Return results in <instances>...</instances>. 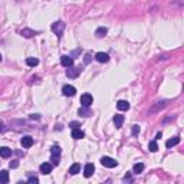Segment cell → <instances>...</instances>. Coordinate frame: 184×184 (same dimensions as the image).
Returning <instances> with one entry per match:
<instances>
[{
    "label": "cell",
    "instance_id": "32",
    "mask_svg": "<svg viewBox=\"0 0 184 184\" xmlns=\"http://www.w3.org/2000/svg\"><path fill=\"white\" fill-rule=\"evenodd\" d=\"M0 60H2V55H0Z\"/></svg>",
    "mask_w": 184,
    "mask_h": 184
},
{
    "label": "cell",
    "instance_id": "13",
    "mask_svg": "<svg viewBox=\"0 0 184 184\" xmlns=\"http://www.w3.org/2000/svg\"><path fill=\"white\" fill-rule=\"evenodd\" d=\"M12 150L9 148V147H0V157L3 158H9L10 155H12Z\"/></svg>",
    "mask_w": 184,
    "mask_h": 184
},
{
    "label": "cell",
    "instance_id": "2",
    "mask_svg": "<svg viewBox=\"0 0 184 184\" xmlns=\"http://www.w3.org/2000/svg\"><path fill=\"white\" fill-rule=\"evenodd\" d=\"M63 29H65V23H63V22H55V23L52 25V32L55 33L58 38H60V36H62Z\"/></svg>",
    "mask_w": 184,
    "mask_h": 184
},
{
    "label": "cell",
    "instance_id": "20",
    "mask_svg": "<svg viewBox=\"0 0 184 184\" xmlns=\"http://www.w3.org/2000/svg\"><path fill=\"white\" fill-rule=\"evenodd\" d=\"M106 33H108V29L106 27H104V26H101V27H98L97 30H95V35L98 36V38H104Z\"/></svg>",
    "mask_w": 184,
    "mask_h": 184
},
{
    "label": "cell",
    "instance_id": "4",
    "mask_svg": "<svg viewBox=\"0 0 184 184\" xmlns=\"http://www.w3.org/2000/svg\"><path fill=\"white\" fill-rule=\"evenodd\" d=\"M62 92H63L65 97H73V95L76 94V88L72 85H65L62 88Z\"/></svg>",
    "mask_w": 184,
    "mask_h": 184
},
{
    "label": "cell",
    "instance_id": "6",
    "mask_svg": "<svg viewBox=\"0 0 184 184\" xmlns=\"http://www.w3.org/2000/svg\"><path fill=\"white\" fill-rule=\"evenodd\" d=\"M81 71H82L81 68H72V66H71V68L66 71V76H68V78H78V75L81 73Z\"/></svg>",
    "mask_w": 184,
    "mask_h": 184
},
{
    "label": "cell",
    "instance_id": "29",
    "mask_svg": "<svg viewBox=\"0 0 184 184\" xmlns=\"http://www.w3.org/2000/svg\"><path fill=\"white\" fill-rule=\"evenodd\" d=\"M30 118H32V119H39L40 117L38 115V114H32V115H30Z\"/></svg>",
    "mask_w": 184,
    "mask_h": 184
},
{
    "label": "cell",
    "instance_id": "23",
    "mask_svg": "<svg viewBox=\"0 0 184 184\" xmlns=\"http://www.w3.org/2000/svg\"><path fill=\"white\" fill-rule=\"evenodd\" d=\"M26 63L29 66H36L38 63H39V59H38V58H27V59H26Z\"/></svg>",
    "mask_w": 184,
    "mask_h": 184
},
{
    "label": "cell",
    "instance_id": "22",
    "mask_svg": "<svg viewBox=\"0 0 184 184\" xmlns=\"http://www.w3.org/2000/svg\"><path fill=\"white\" fill-rule=\"evenodd\" d=\"M134 174H141L143 171H144V164L143 163H137V164H134Z\"/></svg>",
    "mask_w": 184,
    "mask_h": 184
},
{
    "label": "cell",
    "instance_id": "12",
    "mask_svg": "<svg viewBox=\"0 0 184 184\" xmlns=\"http://www.w3.org/2000/svg\"><path fill=\"white\" fill-rule=\"evenodd\" d=\"M85 137V132L81 131L79 128H72V138L73 140H81Z\"/></svg>",
    "mask_w": 184,
    "mask_h": 184
},
{
    "label": "cell",
    "instance_id": "18",
    "mask_svg": "<svg viewBox=\"0 0 184 184\" xmlns=\"http://www.w3.org/2000/svg\"><path fill=\"white\" fill-rule=\"evenodd\" d=\"M78 114L81 117H89L91 115V109H89V106H81Z\"/></svg>",
    "mask_w": 184,
    "mask_h": 184
},
{
    "label": "cell",
    "instance_id": "16",
    "mask_svg": "<svg viewBox=\"0 0 184 184\" xmlns=\"http://www.w3.org/2000/svg\"><path fill=\"white\" fill-rule=\"evenodd\" d=\"M114 122H115V127H117V128H121L122 124H124V115L117 114V115L114 117Z\"/></svg>",
    "mask_w": 184,
    "mask_h": 184
},
{
    "label": "cell",
    "instance_id": "28",
    "mask_svg": "<svg viewBox=\"0 0 184 184\" xmlns=\"http://www.w3.org/2000/svg\"><path fill=\"white\" fill-rule=\"evenodd\" d=\"M89 60H91V53H86V56H85V63H89Z\"/></svg>",
    "mask_w": 184,
    "mask_h": 184
},
{
    "label": "cell",
    "instance_id": "21",
    "mask_svg": "<svg viewBox=\"0 0 184 184\" xmlns=\"http://www.w3.org/2000/svg\"><path fill=\"white\" fill-rule=\"evenodd\" d=\"M69 173L71 174H78V173H81V164H78V163H75V164L71 165V168H69Z\"/></svg>",
    "mask_w": 184,
    "mask_h": 184
},
{
    "label": "cell",
    "instance_id": "14",
    "mask_svg": "<svg viewBox=\"0 0 184 184\" xmlns=\"http://www.w3.org/2000/svg\"><path fill=\"white\" fill-rule=\"evenodd\" d=\"M117 108L119 111H128L130 109V102L128 101H118L117 102Z\"/></svg>",
    "mask_w": 184,
    "mask_h": 184
},
{
    "label": "cell",
    "instance_id": "5",
    "mask_svg": "<svg viewBox=\"0 0 184 184\" xmlns=\"http://www.w3.org/2000/svg\"><path fill=\"white\" fill-rule=\"evenodd\" d=\"M92 102H94V98H92V95H89V94H84L81 97V104H82V106H91Z\"/></svg>",
    "mask_w": 184,
    "mask_h": 184
},
{
    "label": "cell",
    "instance_id": "24",
    "mask_svg": "<svg viewBox=\"0 0 184 184\" xmlns=\"http://www.w3.org/2000/svg\"><path fill=\"white\" fill-rule=\"evenodd\" d=\"M148 148H150V151H152V152H155L158 150V145H157V143L155 141H151L150 143V145H148Z\"/></svg>",
    "mask_w": 184,
    "mask_h": 184
},
{
    "label": "cell",
    "instance_id": "11",
    "mask_svg": "<svg viewBox=\"0 0 184 184\" xmlns=\"http://www.w3.org/2000/svg\"><path fill=\"white\" fill-rule=\"evenodd\" d=\"M39 170L42 174H51V171H52V164H49V163H43V164H40Z\"/></svg>",
    "mask_w": 184,
    "mask_h": 184
},
{
    "label": "cell",
    "instance_id": "19",
    "mask_svg": "<svg viewBox=\"0 0 184 184\" xmlns=\"http://www.w3.org/2000/svg\"><path fill=\"white\" fill-rule=\"evenodd\" d=\"M180 143V137H174V138H170L167 143H165V147L167 148H171V147H174V145H177Z\"/></svg>",
    "mask_w": 184,
    "mask_h": 184
},
{
    "label": "cell",
    "instance_id": "26",
    "mask_svg": "<svg viewBox=\"0 0 184 184\" xmlns=\"http://www.w3.org/2000/svg\"><path fill=\"white\" fill-rule=\"evenodd\" d=\"M27 183H30V184H38V183H39V178H38V177H29Z\"/></svg>",
    "mask_w": 184,
    "mask_h": 184
},
{
    "label": "cell",
    "instance_id": "10",
    "mask_svg": "<svg viewBox=\"0 0 184 184\" xmlns=\"http://www.w3.org/2000/svg\"><path fill=\"white\" fill-rule=\"evenodd\" d=\"M20 143H22V145H23L25 148H30V147L33 145V138L30 137V135H26V137L22 138V141H20Z\"/></svg>",
    "mask_w": 184,
    "mask_h": 184
},
{
    "label": "cell",
    "instance_id": "3",
    "mask_svg": "<svg viewBox=\"0 0 184 184\" xmlns=\"http://www.w3.org/2000/svg\"><path fill=\"white\" fill-rule=\"evenodd\" d=\"M101 164L104 165V167H106V168H114V167H117L118 165V163L114 160V158H111V157H102L101 158Z\"/></svg>",
    "mask_w": 184,
    "mask_h": 184
},
{
    "label": "cell",
    "instance_id": "31",
    "mask_svg": "<svg viewBox=\"0 0 184 184\" xmlns=\"http://www.w3.org/2000/svg\"><path fill=\"white\" fill-rule=\"evenodd\" d=\"M2 127H3V124H2V121H0V130H2Z\"/></svg>",
    "mask_w": 184,
    "mask_h": 184
},
{
    "label": "cell",
    "instance_id": "17",
    "mask_svg": "<svg viewBox=\"0 0 184 184\" xmlns=\"http://www.w3.org/2000/svg\"><path fill=\"white\" fill-rule=\"evenodd\" d=\"M9 183V173L6 170L0 171V184H7Z\"/></svg>",
    "mask_w": 184,
    "mask_h": 184
},
{
    "label": "cell",
    "instance_id": "1",
    "mask_svg": "<svg viewBox=\"0 0 184 184\" xmlns=\"http://www.w3.org/2000/svg\"><path fill=\"white\" fill-rule=\"evenodd\" d=\"M51 161H52L53 165H58L59 164V157H60V148L59 147H52V150H51Z\"/></svg>",
    "mask_w": 184,
    "mask_h": 184
},
{
    "label": "cell",
    "instance_id": "25",
    "mask_svg": "<svg viewBox=\"0 0 184 184\" xmlns=\"http://www.w3.org/2000/svg\"><path fill=\"white\" fill-rule=\"evenodd\" d=\"M140 131H141L140 130V125H132V135L134 137H137L138 134H140Z\"/></svg>",
    "mask_w": 184,
    "mask_h": 184
},
{
    "label": "cell",
    "instance_id": "8",
    "mask_svg": "<svg viewBox=\"0 0 184 184\" xmlns=\"http://www.w3.org/2000/svg\"><path fill=\"white\" fill-rule=\"evenodd\" d=\"M94 171H95V165L89 163V164H86L85 167H84V176H85L86 178H89L92 174H94Z\"/></svg>",
    "mask_w": 184,
    "mask_h": 184
},
{
    "label": "cell",
    "instance_id": "9",
    "mask_svg": "<svg viewBox=\"0 0 184 184\" xmlns=\"http://www.w3.org/2000/svg\"><path fill=\"white\" fill-rule=\"evenodd\" d=\"M95 59L101 62V63H106L108 60H109V56H108V53H104V52H98L95 55Z\"/></svg>",
    "mask_w": 184,
    "mask_h": 184
},
{
    "label": "cell",
    "instance_id": "27",
    "mask_svg": "<svg viewBox=\"0 0 184 184\" xmlns=\"http://www.w3.org/2000/svg\"><path fill=\"white\" fill-rule=\"evenodd\" d=\"M19 167V161H12L10 163V168H17Z\"/></svg>",
    "mask_w": 184,
    "mask_h": 184
},
{
    "label": "cell",
    "instance_id": "7",
    "mask_svg": "<svg viewBox=\"0 0 184 184\" xmlns=\"http://www.w3.org/2000/svg\"><path fill=\"white\" fill-rule=\"evenodd\" d=\"M60 63H62V66H65V68H71L73 65V59L71 56H68V55H63L60 58Z\"/></svg>",
    "mask_w": 184,
    "mask_h": 184
},
{
    "label": "cell",
    "instance_id": "30",
    "mask_svg": "<svg viewBox=\"0 0 184 184\" xmlns=\"http://www.w3.org/2000/svg\"><path fill=\"white\" fill-rule=\"evenodd\" d=\"M71 127H72V128H76V127H79V124H78V122H72V124H71Z\"/></svg>",
    "mask_w": 184,
    "mask_h": 184
},
{
    "label": "cell",
    "instance_id": "15",
    "mask_svg": "<svg viewBox=\"0 0 184 184\" xmlns=\"http://www.w3.org/2000/svg\"><path fill=\"white\" fill-rule=\"evenodd\" d=\"M20 35H22L23 38H32V36H36L38 32H36V30H32V29H23V30L20 32Z\"/></svg>",
    "mask_w": 184,
    "mask_h": 184
}]
</instances>
